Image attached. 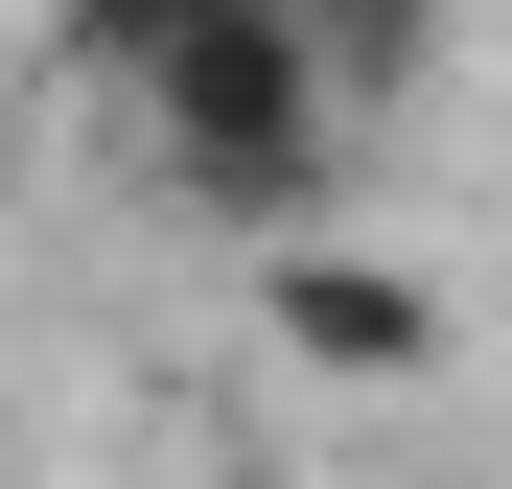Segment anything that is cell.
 I'll list each match as a JSON object with an SVG mask.
<instances>
[{
	"mask_svg": "<svg viewBox=\"0 0 512 489\" xmlns=\"http://www.w3.org/2000/svg\"><path fill=\"white\" fill-rule=\"evenodd\" d=\"M117 117H140V163H163L210 233H303L326 187H350V117H373V94L326 70L303 0H163L140 70H117Z\"/></svg>",
	"mask_w": 512,
	"mask_h": 489,
	"instance_id": "6da1fadb",
	"label": "cell"
},
{
	"mask_svg": "<svg viewBox=\"0 0 512 489\" xmlns=\"http://www.w3.org/2000/svg\"><path fill=\"white\" fill-rule=\"evenodd\" d=\"M233 257H256V350H280V373H326V396H396V373H443L466 350V303L443 280H419V257H350V233H233Z\"/></svg>",
	"mask_w": 512,
	"mask_h": 489,
	"instance_id": "7a4b0ae2",
	"label": "cell"
},
{
	"mask_svg": "<svg viewBox=\"0 0 512 489\" xmlns=\"http://www.w3.org/2000/svg\"><path fill=\"white\" fill-rule=\"evenodd\" d=\"M303 24H326V70H350V94H396V70L443 47V0H303Z\"/></svg>",
	"mask_w": 512,
	"mask_h": 489,
	"instance_id": "3957f363",
	"label": "cell"
},
{
	"mask_svg": "<svg viewBox=\"0 0 512 489\" xmlns=\"http://www.w3.org/2000/svg\"><path fill=\"white\" fill-rule=\"evenodd\" d=\"M47 24L94 47V70H140V24H163V0H47Z\"/></svg>",
	"mask_w": 512,
	"mask_h": 489,
	"instance_id": "277c9868",
	"label": "cell"
}]
</instances>
